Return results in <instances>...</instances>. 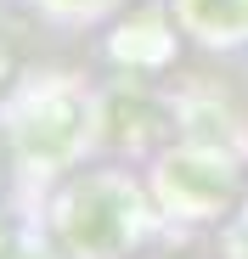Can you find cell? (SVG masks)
<instances>
[{"instance_id":"obj_1","label":"cell","mask_w":248,"mask_h":259,"mask_svg":"<svg viewBox=\"0 0 248 259\" xmlns=\"http://www.w3.org/2000/svg\"><path fill=\"white\" fill-rule=\"evenodd\" d=\"M0 259H57V253H46L34 237H23V231H0Z\"/></svg>"},{"instance_id":"obj_2","label":"cell","mask_w":248,"mask_h":259,"mask_svg":"<svg viewBox=\"0 0 248 259\" xmlns=\"http://www.w3.org/2000/svg\"><path fill=\"white\" fill-rule=\"evenodd\" d=\"M46 6H102V0H46Z\"/></svg>"},{"instance_id":"obj_3","label":"cell","mask_w":248,"mask_h":259,"mask_svg":"<svg viewBox=\"0 0 248 259\" xmlns=\"http://www.w3.org/2000/svg\"><path fill=\"white\" fill-rule=\"evenodd\" d=\"M0 181H6V147H0Z\"/></svg>"}]
</instances>
